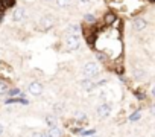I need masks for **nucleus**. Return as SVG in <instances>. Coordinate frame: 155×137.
I'll list each match as a JSON object with an SVG mask.
<instances>
[{
  "label": "nucleus",
  "instance_id": "obj_1",
  "mask_svg": "<svg viewBox=\"0 0 155 137\" xmlns=\"http://www.w3.org/2000/svg\"><path fill=\"white\" fill-rule=\"evenodd\" d=\"M65 47L67 50H78L81 47V38L79 35H67L65 38Z\"/></svg>",
  "mask_w": 155,
  "mask_h": 137
},
{
  "label": "nucleus",
  "instance_id": "obj_2",
  "mask_svg": "<svg viewBox=\"0 0 155 137\" xmlns=\"http://www.w3.org/2000/svg\"><path fill=\"white\" fill-rule=\"evenodd\" d=\"M82 72H84L85 78H93L99 73V64L97 62H87L82 67Z\"/></svg>",
  "mask_w": 155,
  "mask_h": 137
},
{
  "label": "nucleus",
  "instance_id": "obj_3",
  "mask_svg": "<svg viewBox=\"0 0 155 137\" xmlns=\"http://www.w3.org/2000/svg\"><path fill=\"white\" fill-rule=\"evenodd\" d=\"M40 26H41V29L47 31V29H50V28L55 26V18H53L52 15H44V17L40 20Z\"/></svg>",
  "mask_w": 155,
  "mask_h": 137
},
{
  "label": "nucleus",
  "instance_id": "obj_4",
  "mask_svg": "<svg viewBox=\"0 0 155 137\" xmlns=\"http://www.w3.org/2000/svg\"><path fill=\"white\" fill-rule=\"evenodd\" d=\"M28 92L34 96H40L43 93V85L40 82H31L29 87H28Z\"/></svg>",
  "mask_w": 155,
  "mask_h": 137
},
{
  "label": "nucleus",
  "instance_id": "obj_5",
  "mask_svg": "<svg viewBox=\"0 0 155 137\" xmlns=\"http://www.w3.org/2000/svg\"><path fill=\"white\" fill-rule=\"evenodd\" d=\"M110 114H111V105H110V104H102V105L97 107V116H99V117L105 119V117L110 116Z\"/></svg>",
  "mask_w": 155,
  "mask_h": 137
},
{
  "label": "nucleus",
  "instance_id": "obj_6",
  "mask_svg": "<svg viewBox=\"0 0 155 137\" xmlns=\"http://www.w3.org/2000/svg\"><path fill=\"white\" fill-rule=\"evenodd\" d=\"M12 18L15 20V22H23L25 18H26V9L25 8H15L14 9V14H12Z\"/></svg>",
  "mask_w": 155,
  "mask_h": 137
},
{
  "label": "nucleus",
  "instance_id": "obj_7",
  "mask_svg": "<svg viewBox=\"0 0 155 137\" xmlns=\"http://www.w3.org/2000/svg\"><path fill=\"white\" fill-rule=\"evenodd\" d=\"M146 26H147V22L144 20V18H135L134 22H132V28L135 29V31H144L146 29Z\"/></svg>",
  "mask_w": 155,
  "mask_h": 137
},
{
  "label": "nucleus",
  "instance_id": "obj_8",
  "mask_svg": "<svg viewBox=\"0 0 155 137\" xmlns=\"http://www.w3.org/2000/svg\"><path fill=\"white\" fill-rule=\"evenodd\" d=\"M79 32H81V28L74 23L67 26V35H79Z\"/></svg>",
  "mask_w": 155,
  "mask_h": 137
},
{
  "label": "nucleus",
  "instance_id": "obj_9",
  "mask_svg": "<svg viewBox=\"0 0 155 137\" xmlns=\"http://www.w3.org/2000/svg\"><path fill=\"white\" fill-rule=\"evenodd\" d=\"M47 137H61V129L55 126H50V129L47 131Z\"/></svg>",
  "mask_w": 155,
  "mask_h": 137
},
{
  "label": "nucleus",
  "instance_id": "obj_10",
  "mask_svg": "<svg viewBox=\"0 0 155 137\" xmlns=\"http://www.w3.org/2000/svg\"><path fill=\"white\" fill-rule=\"evenodd\" d=\"M53 2L56 3L58 8H68L73 3V0H53Z\"/></svg>",
  "mask_w": 155,
  "mask_h": 137
},
{
  "label": "nucleus",
  "instance_id": "obj_11",
  "mask_svg": "<svg viewBox=\"0 0 155 137\" xmlns=\"http://www.w3.org/2000/svg\"><path fill=\"white\" fill-rule=\"evenodd\" d=\"M81 87L84 89V90H91L93 87H94V82H91V79H82L81 81Z\"/></svg>",
  "mask_w": 155,
  "mask_h": 137
},
{
  "label": "nucleus",
  "instance_id": "obj_12",
  "mask_svg": "<svg viewBox=\"0 0 155 137\" xmlns=\"http://www.w3.org/2000/svg\"><path fill=\"white\" fill-rule=\"evenodd\" d=\"M6 104H23V105H26L28 104V101L26 99H18V98H15V99H6Z\"/></svg>",
  "mask_w": 155,
  "mask_h": 137
},
{
  "label": "nucleus",
  "instance_id": "obj_13",
  "mask_svg": "<svg viewBox=\"0 0 155 137\" xmlns=\"http://www.w3.org/2000/svg\"><path fill=\"white\" fill-rule=\"evenodd\" d=\"M134 75H135V78L141 79V78H144V76H146V72H144V70H141V68H137V70H134Z\"/></svg>",
  "mask_w": 155,
  "mask_h": 137
},
{
  "label": "nucleus",
  "instance_id": "obj_14",
  "mask_svg": "<svg viewBox=\"0 0 155 137\" xmlns=\"http://www.w3.org/2000/svg\"><path fill=\"white\" fill-rule=\"evenodd\" d=\"M46 123H47L49 126H55V123H56L55 116H47V117H46Z\"/></svg>",
  "mask_w": 155,
  "mask_h": 137
},
{
  "label": "nucleus",
  "instance_id": "obj_15",
  "mask_svg": "<svg viewBox=\"0 0 155 137\" xmlns=\"http://www.w3.org/2000/svg\"><path fill=\"white\" fill-rule=\"evenodd\" d=\"M8 95H9V96H25L18 89H12V90H9V92H8Z\"/></svg>",
  "mask_w": 155,
  "mask_h": 137
},
{
  "label": "nucleus",
  "instance_id": "obj_16",
  "mask_svg": "<svg viewBox=\"0 0 155 137\" xmlns=\"http://www.w3.org/2000/svg\"><path fill=\"white\" fill-rule=\"evenodd\" d=\"M8 92V84L3 82V81H0V95H5Z\"/></svg>",
  "mask_w": 155,
  "mask_h": 137
},
{
  "label": "nucleus",
  "instance_id": "obj_17",
  "mask_svg": "<svg viewBox=\"0 0 155 137\" xmlns=\"http://www.w3.org/2000/svg\"><path fill=\"white\" fill-rule=\"evenodd\" d=\"M138 119H140V113H138V111H135L134 114L129 116V120H131V122H137Z\"/></svg>",
  "mask_w": 155,
  "mask_h": 137
},
{
  "label": "nucleus",
  "instance_id": "obj_18",
  "mask_svg": "<svg viewBox=\"0 0 155 137\" xmlns=\"http://www.w3.org/2000/svg\"><path fill=\"white\" fill-rule=\"evenodd\" d=\"M94 131L96 129H85V131H79V134H82V135H93Z\"/></svg>",
  "mask_w": 155,
  "mask_h": 137
},
{
  "label": "nucleus",
  "instance_id": "obj_19",
  "mask_svg": "<svg viewBox=\"0 0 155 137\" xmlns=\"http://www.w3.org/2000/svg\"><path fill=\"white\" fill-rule=\"evenodd\" d=\"M53 110H55V113H56V114H58V113H62V111H64V108H62V105H61V104H59V105L56 104V105L53 107Z\"/></svg>",
  "mask_w": 155,
  "mask_h": 137
},
{
  "label": "nucleus",
  "instance_id": "obj_20",
  "mask_svg": "<svg viewBox=\"0 0 155 137\" xmlns=\"http://www.w3.org/2000/svg\"><path fill=\"white\" fill-rule=\"evenodd\" d=\"M78 2H79V5L81 6H85V5H90L93 0H78Z\"/></svg>",
  "mask_w": 155,
  "mask_h": 137
},
{
  "label": "nucleus",
  "instance_id": "obj_21",
  "mask_svg": "<svg viewBox=\"0 0 155 137\" xmlns=\"http://www.w3.org/2000/svg\"><path fill=\"white\" fill-rule=\"evenodd\" d=\"M32 137H47V134L46 132H34Z\"/></svg>",
  "mask_w": 155,
  "mask_h": 137
},
{
  "label": "nucleus",
  "instance_id": "obj_22",
  "mask_svg": "<svg viewBox=\"0 0 155 137\" xmlns=\"http://www.w3.org/2000/svg\"><path fill=\"white\" fill-rule=\"evenodd\" d=\"M85 20H88V22H94V17L90 15V14H87V15H85Z\"/></svg>",
  "mask_w": 155,
  "mask_h": 137
},
{
  "label": "nucleus",
  "instance_id": "obj_23",
  "mask_svg": "<svg viewBox=\"0 0 155 137\" xmlns=\"http://www.w3.org/2000/svg\"><path fill=\"white\" fill-rule=\"evenodd\" d=\"M97 58H99L101 61H105V56H104L102 53H97Z\"/></svg>",
  "mask_w": 155,
  "mask_h": 137
},
{
  "label": "nucleus",
  "instance_id": "obj_24",
  "mask_svg": "<svg viewBox=\"0 0 155 137\" xmlns=\"http://www.w3.org/2000/svg\"><path fill=\"white\" fill-rule=\"evenodd\" d=\"M78 117H79V119H85V114L84 113H79V114H78Z\"/></svg>",
  "mask_w": 155,
  "mask_h": 137
},
{
  "label": "nucleus",
  "instance_id": "obj_25",
  "mask_svg": "<svg viewBox=\"0 0 155 137\" xmlns=\"http://www.w3.org/2000/svg\"><path fill=\"white\" fill-rule=\"evenodd\" d=\"M2 134H3V125L0 123V135H2Z\"/></svg>",
  "mask_w": 155,
  "mask_h": 137
},
{
  "label": "nucleus",
  "instance_id": "obj_26",
  "mask_svg": "<svg viewBox=\"0 0 155 137\" xmlns=\"http://www.w3.org/2000/svg\"><path fill=\"white\" fill-rule=\"evenodd\" d=\"M46 2H53V0H46Z\"/></svg>",
  "mask_w": 155,
  "mask_h": 137
},
{
  "label": "nucleus",
  "instance_id": "obj_27",
  "mask_svg": "<svg viewBox=\"0 0 155 137\" xmlns=\"http://www.w3.org/2000/svg\"><path fill=\"white\" fill-rule=\"evenodd\" d=\"M93 137H97V135H94V134H93Z\"/></svg>",
  "mask_w": 155,
  "mask_h": 137
}]
</instances>
